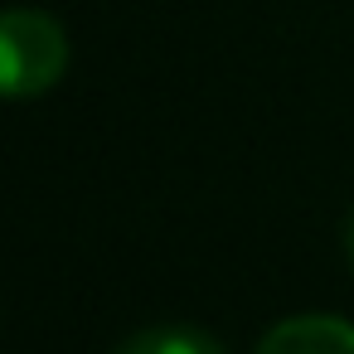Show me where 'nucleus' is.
<instances>
[{
	"mask_svg": "<svg viewBox=\"0 0 354 354\" xmlns=\"http://www.w3.org/2000/svg\"><path fill=\"white\" fill-rule=\"evenodd\" d=\"M117 354H223V349H218V339H214L209 330L170 320V325H146V330H136L131 339L117 344Z\"/></svg>",
	"mask_w": 354,
	"mask_h": 354,
	"instance_id": "obj_3",
	"label": "nucleus"
},
{
	"mask_svg": "<svg viewBox=\"0 0 354 354\" xmlns=\"http://www.w3.org/2000/svg\"><path fill=\"white\" fill-rule=\"evenodd\" d=\"M68 68V35L44 10H6L0 20V78L10 102L44 97Z\"/></svg>",
	"mask_w": 354,
	"mask_h": 354,
	"instance_id": "obj_1",
	"label": "nucleus"
},
{
	"mask_svg": "<svg viewBox=\"0 0 354 354\" xmlns=\"http://www.w3.org/2000/svg\"><path fill=\"white\" fill-rule=\"evenodd\" d=\"M252 354H354V325L344 315H286L277 320Z\"/></svg>",
	"mask_w": 354,
	"mask_h": 354,
	"instance_id": "obj_2",
	"label": "nucleus"
},
{
	"mask_svg": "<svg viewBox=\"0 0 354 354\" xmlns=\"http://www.w3.org/2000/svg\"><path fill=\"white\" fill-rule=\"evenodd\" d=\"M339 243H344V257H349V267H354V209H349V218H344V228H339Z\"/></svg>",
	"mask_w": 354,
	"mask_h": 354,
	"instance_id": "obj_4",
	"label": "nucleus"
}]
</instances>
